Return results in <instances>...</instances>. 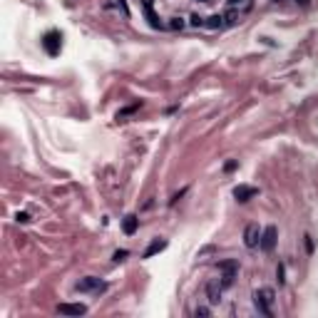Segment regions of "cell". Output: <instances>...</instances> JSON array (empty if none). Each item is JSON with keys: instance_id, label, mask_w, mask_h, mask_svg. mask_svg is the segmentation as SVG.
Masks as SVG:
<instances>
[{"instance_id": "cell-1", "label": "cell", "mask_w": 318, "mask_h": 318, "mask_svg": "<svg viewBox=\"0 0 318 318\" xmlns=\"http://www.w3.org/2000/svg\"><path fill=\"white\" fill-rule=\"evenodd\" d=\"M251 8H253V0H229V3H226V13H224V23L226 25L239 23V17H244Z\"/></svg>"}, {"instance_id": "cell-2", "label": "cell", "mask_w": 318, "mask_h": 318, "mask_svg": "<svg viewBox=\"0 0 318 318\" xmlns=\"http://www.w3.org/2000/svg\"><path fill=\"white\" fill-rule=\"evenodd\" d=\"M273 288H261V291H256L253 293V306L259 308V313L261 316H266V318H271L273 316V311H271V303H273Z\"/></svg>"}, {"instance_id": "cell-3", "label": "cell", "mask_w": 318, "mask_h": 318, "mask_svg": "<svg viewBox=\"0 0 318 318\" xmlns=\"http://www.w3.org/2000/svg\"><path fill=\"white\" fill-rule=\"evenodd\" d=\"M80 293H92V296H100V293H104L107 291V284H104L102 279H97V276H84V279H80L77 281V286H75Z\"/></svg>"}, {"instance_id": "cell-4", "label": "cell", "mask_w": 318, "mask_h": 318, "mask_svg": "<svg viewBox=\"0 0 318 318\" xmlns=\"http://www.w3.org/2000/svg\"><path fill=\"white\" fill-rule=\"evenodd\" d=\"M219 271H221V286L224 288H229L231 284H234V279H236V273H239V264L236 261H221L219 264Z\"/></svg>"}, {"instance_id": "cell-5", "label": "cell", "mask_w": 318, "mask_h": 318, "mask_svg": "<svg viewBox=\"0 0 318 318\" xmlns=\"http://www.w3.org/2000/svg\"><path fill=\"white\" fill-rule=\"evenodd\" d=\"M42 48H45L48 55H60V48H62V35L57 30H50L45 37H42Z\"/></svg>"}, {"instance_id": "cell-6", "label": "cell", "mask_w": 318, "mask_h": 318, "mask_svg": "<svg viewBox=\"0 0 318 318\" xmlns=\"http://www.w3.org/2000/svg\"><path fill=\"white\" fill-rule=\"evenodd\" d=\"M244 244H246L249 249H256V246L261 244V231H259L256 224H249V226H246V231H244Z\"/></svg>"}, {"instance_id": "cell-7", "label": "cell", "mask_w": 318, "mask_h": 318, "mask_svg": "<svg viewBox=\"0 0 318 318\" xmlns=\"http://www.w3.org/2000/svg\"><path fill=\"white\" fill-rule=\"evenodd\" d=\"M276 236H279V231H276V226H266L264 229V234H261V249L264 251H273V246H276Z\"/></svg>"}, {"instance_id": "cell-8", "label": "cell", "mask_w": 318, "mask_h": 318, "mask_svg": "<svg viewBox=\"0 0 318 318\" xmlns=\"http://www.w3.org/2000/svg\"><path fill=\"white\" fill-rule=\"evenodd\" d=\"M57 313H62V316H84L87 313V306H82V303H60Z\"/></svg>"}, {"instance_id": "cell-9", "label": "cell", "mask_w": 318, "mask_h": 318, "mask_svg": "<svg viewBox=\"0 0 318 318\" xmlns=\"http://www.w3.org/2000/svg\"><path fill=\"white\" fill-rule=\"evenodd\" d=\"M221 291H224L221 281H211V284L206 286V296H209V303H219V301H221Z\"/></svg>"}, {"instance_id": "cell-10", "label": "cell", "mask_w": 318, "mask_h": 318, "mask_svg": "<svg viewBox=\"0 0 318 318\" xmlns=\"http://www.w3.org/2000/svg\"><path fill=\"white\" fill-rule=\"evenodd\" d=\"M234 197H236V201H249L251 197H256V186H246V184H241V186H236L234 189Z\"/></svg>"}, {"instance_id": "cell-11", "label": "cell", "mask_w": 318, "mask_h": 318, "mask_svg": "<svg viewBox=\"0 0 318 318\" xmlns=\"http://www.w3.org/2000/svg\"><path fill=\"white\" fill-rule=\"evenodd\" d=\"M164 249H167V241H164V239H154L150 246H147V251L142 253V256H144V259H152L154 253H159V251H164Z\"/></svg>"}, {"instance_id": "cell-12", "label": "cell", "mask_w": 318, "mask_h": 318, "mask_svg": "<svg viewBox=\"0 0 318 318\" xmlns=\"http://www.w3.org/2000/svg\"><path fill=\"white\" fill-rule=\"evenodd\" d=\"M144 13H147V20H150V25H152V28H162L159 17H157L154 10H152V0H144Z\"/></svg>"}, {"instance_id": "cell-13", "label": "cell", "mask_w": 318, "mask_h": 318, "mask_svg": "<svg viewBox=\"0 0 318 318\" xmlns=\"http://www.w3.org/2000/svg\"><path fill=\"white\" fill-rule=\"evenodd\" d=\"M122 226H124V234L132 236L134 231H137V226H139V219H137L134 214H130V217H124V224H122Z\"/></svg>"}, {"instance_id": "cell-14", "label": "cell", "mask_w": 318, "mask_h": 318, "mask_svg": "<svg viewBox=\"0 0 318 318\" xmlns=\"http://www.w3.org/2000/svg\"><path fill=\"white\" fill-rule=\"evenodd\" d=\"M206 25H209L211 30H217V28H221V25H224V15H211Z\"/></svg>"}, {"instance_id": "cell-15", "label": "cell", "mask_w": 318, "mask_h": 318, "mask_svg": "<svg viewBox=\"0 0 318 318\" xmlns=\"http://www.w3.org/2000/svg\"><path fill=\"white\" fill-rule=\"evenodd\" d=\"M134 110H139V102H137V104H132V107H127V110H122V112H117V119H124L127 115H132Z\"/></svg>"}, {"instance_id": "cell-16", "label": "cell", "mask_w": 318, "mask_h": 318, "mask_svg": "<svg viewBox=\"0 0 318 318\" xmlns=\"http://www.w3.org/2000/svg\"><path fill=\"white\" fill-rule=\"evenodd\" d=\"M127 253H130V251L119 249V251H115V256H112V259H115V261H124V259H127Z\"/></svg>"}, {"instance_id": "cell-17", "label": "cell", "mask_w": 318, "mask_h": 318, "mask_svg": "<svg viewBox=\"0 0 318 318\" xmlns=\"http://www.w3.org/2000/svg\"><path fill=\"white\" fill-rule=\"evenodd\" d=\"M209 313H211V311H209L206 306H199V308L194 311V316H197V318H199V316H209Z\"/></svg>"}, {"instance_id": "cell-18", "label": "cell", "mask_w": 318, "mask_h": 318, "mask_svg": "<svg viewBox=\"0 0 318 318\" xmlns=\"http://www.w3.org/2000/svg\"><path fill=\"white\" fill-rule=\"evenodd\" d=\"M172 28H174V30H177V28L182 30V28H184V20H182V17H174V20H172Z\"/></svg>"}, {"instance_id": "cell-19", "label": "cell", "mask_w": 318, "mask_h": 318, "mask_svg": "<svg viewBox=\"0 0 318 318\" xmlns=\"http://www.w3.org/2000/svg\"><path fill=\"white\" fill-rule=\"evenodd\" d=\"M17 221H20V224H28V221H30V214H25V211H23V214H17Z\"/></svg>"}, {"instance_id": "cell-20", "label": "cell", "mask_w": 318, "mask_h": 318, "mask_svg": "<svg viewBox=\"0 0 318 318\" xmlns=\"http://www.w3.org/2000/svg\"><path fill=\"white\" fill-rule=\"evenodd\" d=\"M117 5L122 8V13H124V15H130V8H127V3H124V0H117Z\"/></svg>"}, {"instance_id": "cell-21", "label": "cell", "mask_w": 318, "mask_h": 318, "mask_svg": "<svg viewBox=\"0 0 318 318\" xmlns=\"http://www.w3.org/2000/svg\"><path fill=\"white\" fill-rule=\"evenodd\" d=\"M224 169H226V172H234V169H236V162H229Z\"/></svg>"}, {"instance_id": "cell-22", "label": "cell", "mask_w": 318, "mask_h": 318, "mask_svg": "<svg viewBox=\"0 0 318 318\" xmlns=\"http://www.w3.org/2000/svg\"><path fill=\"white\" fill-rule=\"evenodd\" d=\"M276 273H279V284H284V281H286V279H284V266H279Z\"/></svg>"}, {"instance_id": "cell-23", "label": "cell", "mask_w": 318, "mask_h": 318, "mask_svg": "<svg viewBox=\"0 0 318 318\" xmlns=\"http://www.w3.org/2000/svg\"><path fill=\"white\" fill-rule=\"evenodd\" d=\"M192 25H204V20H201V17H197V15H194V17H192Z\"/></svg>"}, {"instance_id": "cell-24", "label": "cell", "mask_w": 318, "mask_h": 318, "mask_svg": "<svg viewBox=\"0 0 318 318\" xmlns=\"http://www.w3.org/2000/svg\"><path fill=\"white\" fill-rule=\"evenodd\" d=\"M296 3H299L301 8H308V5H311V0H296Z\"/></svg>"}, {"instance_id": "cell-25", "label": "cell", "mask_w": 318, "mask_h": 318, "mask_svg": "<svg viewBox=\"0 0 318 318\" xmlns=\"http://www.w3.org/2000/svg\"><path fill=\"white\" fill-rule=\"evenodd\" d=\"M306 249H308V251H313V241H311V236H306Z\"/></svg>"}, {"instance_id": "cell-26", "label": "cell", "mask_w": 318, "mask_h": 318, "mask_svg": "<svg viewBox=\"0 0 318 318\" xmlns=\"http://www.w3.org/2000/svg\"><path fill=\"white\" fill-rule=\"evenodd\" d=\"M201 3H214V0H201Z\"/></svg>"}]
</instances>
